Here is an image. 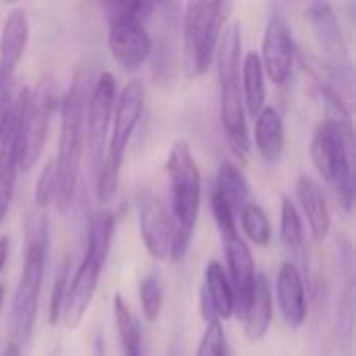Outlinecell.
I'll list each match as a JSON object with an SVG mask.
<instances>
[{
  "label": "cell",
  "mask_w": 356,
  "mask_h": 356,
  "mask_svg": "<svg viewBox=\"0 0 356 356\" xmlns=\"http://www.w3.org/2000/svg\"><path fill=\"white\" fill-rule=\"evenodd\" d=\"M48 257H50V221L46 211L38 209L25 221L23 269L10 307V332L17 342H27L33 332Z\"/></svg>",
  "instance_id": "cell-1"
},
{
  "label": "cell",
  "mask_w": 356,
  "mask_h": 356,
  "mask_svg": "<svg viewBox=\"0 0 356 356\" xmlns=\"http://www.w3.org/2000/svg\"><path fill=\"white\" fill-rule=\"evenodd\" d=\"M92 73L88 67H81L67 94L60 100V146L58 156L54 159L58 190H56V207L60 213H67L73 204L81 154L86 146V102L90 94Z\"/></svg>",
  "instance_id": "cell-2"
},
{
  "label": "cell",
  "mask_w": 356,
  "mask_h": 356,
  "mask_svg": "<svg viewBox=\"0 0 356 356\" xmlns=\"http://www.w3.org/2000/svg\"><path fill=\"white\" fill-rule=\"evenodd\" d=\"M167 173H169V196H171L169 215L173 223V244H171L169 261L177 263L188 252L198 221L200 202H202L200 169L186 140L173 142L167 159Z\"/></svg>",
  "instance_id": "cell-3"
},
{
  "label": "cell",
  "mask_w": 356,
  "mask_h": 356,
  "mask_svg": "<svg viewBox=\"0 0 356 356\" xmlns=\"http://www.w3.org/2000/svg\"><path fill=\"white\" fill-rule=\"evenodd\" d=\"M355 127L350 117H327L317 125L311 156L321 177L332 184L346 213H350L355 204Z\"/></svg>",
  "instance_id": "cell-4"
},
{
  "label": "cell",
  "mask_w": 356,
  "mask_h": 356,
  "mask_svg": "<svg viewBox=\"0 0 356 356\" xmlns=\"http://www.w3.org/2000/svg\"><path fill=\"white\" fill-rule=\"evenodd\" d=\"M217 73L221 86V123L227 142L242 156L250 150L246 131V108L242 100V25L232 21L223 27L217 44Z\"/></svg>",
  "instance_id": "cell-5"
},
{
  "label": "cell",
  "mask_w": 356,
  "mask_h": 356,
  "mask_svg": "<svg viewBox=\"0 0 356 356\" xmlns=\"http://www.w3.org/2000/svg\"><path fill=\"white\" fill-rule=\"evenodd\" d=\"M144 100H146L144 86L136 79L129 81L117 96L113 121H111L113 129H111L108 148L104 150L102 167L96 175V194H98L100 202H111L119 188L125 150H127L131 134L144 113Z\"/></svg>",
  "instance_id": "cell-6"
},
{
  "label": "cell",
  "mask_w": 356,
  "mask_h": 356,
  "mask_svg": "<svg viewBox=\"0 0 356 356\" xmlns=\"http://www.w3.org/2000/svg\"><path fill=\"white\" fill-rule=\"evenodd\" d=\"M56 108V86L50 75L38 79L35 88H23L15 100L17 111V144L19 169L29 171L48 140V127Z\"/></svg>",
  "instance_id": "cell-7"
},
{
  "label": "cell",
  "mask_w": 356,
  "mask_h": 356,
  "mask_svg": "<svg viewBox=\"0 0 356 356\" xmlns=\"http://www.w3.org/2000/svg\"><path fill=\"white\" fill-rule=\"evenodd\" d=\"M229 4L190 2L184 13V71L190 79L200 77L211 67L223 31Z\"/></svg>",
  "instance_id": "cell-8"
},
{
  "label": "cell",
  "mask_w": 356,
  "mask_h": 356,
  "mask_svg": "<svg viewBox=\"0 0 356 356\" xmlns=\"http://www.w3.org/2000/svg\"><path fill=\"white\" fill-rule=\"evenodd\" d=\"M111 242H113V238L104 232H88L86 254H83L73 280L69 282L63 311H60V319L65 321V325L69 330H75L81 323L86 311L92 305L102 267L108 259Z\"/></svg>",
  "instance_id": "cell-9"
},
{
  "label": "cell",
  "mask_w": 356,
  "mask_h": 356,
  "mask_svg": "<svg viewBox=\"0 0 356 356\" xmlns=\"http://www.w3.org/2000/svg\"><path fill=\"white\" fill-rule=\"evenodd\" d=\"M307 15L321 44V50H323L321 60L327 69L332 86L338 90V83H340V92L342 88L350 92L353 90V60H350V52L342 35L334 6L327 2H311L307 6Z\"/></svg>",
  "instance_id": "cell-10"
},
{
  "label": "cell",
  "mask_w": 356,
  "mask_h": 356,
  "mask_svg": "<svg viewBox=\"0 0 356 356\" xmlns=\"http://www.w3.org/2000/svg\"><path fill=\"white\" fill-rule=\"evenodd\" d=\"M117 102V79L113 73L104 71L92 83L86 102V148L88 163L98 175L106 150V131L113 121V111Z\"/></svg>",
  "instance_id": "cell-11"
},
{
  "label": "cell",
  "mask_w": 356,
  "mask_h": 356,
  "mask_svg": "<svg viewBox=\"0 0 356 356\" xmlns=\"http://www.w3.org/2000/svg\"><path fill=\"white\" fill-rule=\"evenodd\" d=\"M111 21H108V48L113 58L125 69H138L148 56L152 48L150 33L146 23L138 19L127 2H119L108 6Z\"/></svg>",
  "instance_id": "cell-12"
},
{
  "label": "cell",
  "mask_w": 356,
  "mask_h": 356,
  "mask_svg": "<svg viewBox=\"0 0 356 356\" xmlns=\"http://www.w3.org/2000/svg\"><path fill=\"white\" fill-rule=\"evenodd\" d=\"M138 221L148 254L156 261H167L171 257L173 223L167 204L150 190L138 192Z\"/></svg>",
  "instance_id": "cell-13"
},
{
  "label": "cell",
  "mask_w": 356,
  "mask_h": 356,
  "mask_svg": "<svg viewBox=\"0 0 356 356\" xmlns=\"http://www.w3.org/2000/svg\"><path fill=\"white\" fill-rule=\"evenodd\" d=\"M223 244H225V259H227V280L234 292V313H238V317L244 315L252 290H254V277H257V267H254V259L252 252L248 248V244L244 242V238L238 234V229H229L221 234Z\"/></svg>",
  "instance_id": "cell-14"
},
{
  "label": "cell",
  "mask_w": 356,
  "mask_h": 356,
  "mask_svg": "<svg viewBox=\"0 0 356 356\" xmlns=\"http://www.w3.org/2000/svg\"><path fill=\"white\" fill-rule=\"evenodd\" d=\"M294 38H292V29L286 23L284 17L273 15L265 27V35H263V48H261V65L265 75L282 86L288 81L292 65H294Z\"/></svg>",
  "instance_id": "cell-15"
},
{
  "label": "cell",
  "mask_w": 356,
  "mask_h": 356,
  "mask_svg": "<svg viewBox=\"0 0 356 356\" xmlns=\"http://www.w3.org/2000/svg\"><path fill=\"white\" fill-rule=\"evenodd\" d=\"M29 40L27 13L23 8H13L6 15L0 35V86L15 83V71L21 63Z\"/></svg>",
  "instance_id": "cell-16"
},
{
  "label": "cell",
  "mask_w": 356,
  "mask_h": 356,
  "mask_svg": "<svg viewBox=\"0 0 356 356\" xmlns=\"http://www.w3.org/2000/svg\"><path fill=\"white\" fill-rule=\"evenodd\" d=\"M200 311L209 323H221L234 315V292L221 263L211 261L204 269V284L200 288Z\"/></svg>",
  "instance_id": "cell-17"
},
{
  "label": "cell",
  "mask_w": 356,
  "mask_h": 356,
  "mask_svg": "<svg viewBox=\"0 0 356 356\" xmlns=\"http://www.w3.org/2000/svg\"><path fill=\"white\" fill-rule=\"evenodd\" d=\"M277 302L284 315V321L298 330L307 321L309 313V302H307V290H305V280L300 269L294 263H284L277 271Z\"/></svg>",
  "instance_id": "cell-18"
},
{
  "label": "cell",
  "mask_w": 356,
  "mask_h": 356,
  "mask_svg": "<svg viewBox=\"0 0 356 356\" xmlns=\"http://www.w3.org/2000/svg\"><path fill=\"white\" fill-rule=\"evenodd\" d=\"M19 171V144H17V111H13L4 123L0 138V223L6 219L15 196V181Z\"/></svg>",
  "instance_id": "cell-19"
},
{
  "label": "cell",
  "mask_w": 356,
  "mask_h": 356,
  "mask_svg": "<svg viewBox=\"0 0 356 356\" xmlns=\"http://www.w3.org/2000/svg\"><path fill=\"white\" fill-rule=\"evenodd\" d=\"M296 196H298L302 213L309 221L315 242H323L332 227V215H330L327 198H325L321 186L313 177L300 175L296 179Z\"/></svg>",
  "instance_id": "cell-20"
},
{
  "label": "cell",
  "mask_w": 356,
  "mask_h": 356,
  "mask_svg": "<svg viewBox=\"0 0 356 356\" xmlns=\"http://www.w3.org/2000/svg\"><path fill=\"white\" fill-rule=\"evenodd\" d=\"M242 319H244V334L250 342L263 340L265 334L269 332L273 321V296H271V284L265 273H257L254 290Z\"/></svg>",
  "instance_id": "cell-21"
},
{
  "label": "cell",
  "mask_w": 356,
  "mask_h": 356,
  "mask_svg": "<svg viewBox=\"0 0 356 356\" xmlns=\"http://www.w3.org/2000/svg\"><path fill=\"white\" fill-rule=\"evenodd\" d=\"M284 119L275 106H265L254 117V146L267 163H277L284 154Z\"/></svg>",
  "instance_id": "cell-22"
},
{
  "label": "cell",
  "mask_w": 356,
  "mask_h": 356,
  "mask_svg": "<svg viewBox=\"0 0 356 356\" xmlns=\"http://www.w3.org/2000/svg\"><path fill=\"white\" fill-rule=\"evenodd\" d=\"M213 196L225 204V209L236 217L240 211L250 202V188L244 177V173L234 163H221L217 171V184L213 190Z\"/></svg>",
  "instance_id": "cell-23"
},
{
  "label": "cell",
  "mask_w": 356,
  "mask_h": 356,
  "mask_svg": "<svg viewBox=\"0 0 356 356\" xmlns=\"http://www.w3.org/2000/svg\"><path fill=\"white\" fill-rule=\"evenodd\" d=\"M242 100L250 117H257L265 108V71L257 52H248L242 58Z\"/></svg>",
  "instance_id": "cell-24"
},
{
  "label": "cell",
  "mask_w": 356,
  "mask_h": 356,
  "mask_svg": "<svg viewBox=\"0 0 356 356\" xmlns=\"http://www.w3.org/2000/svg\"><path fill=\"white\" fill-rule=\"evenodd\" d=\"M113 313H115V323H117L123 355L144 356V350H142V325L134 317L129 305L119 294L113 300Z\"/></svg>",
  "instance_id": "cell-25"
},
{
  "label": "cell",
  "mask_w": 356,
  "mask_h": 356,
  "mask_svg": "<svg viewBox=\"0 0 356 356\" xmlns=\"http://www.w3.org/2000/svg\"><path fill=\"white\" fill-rule=\"evenodd\" d=\"M282 242L286 250L296 257L305 259V227H302V217L290 196H282Z\"/></svg>",
  "instance_id": "cell-26"
},
{
  "label": "cell",
  "mask_w": 356,
  "mask_h": 356,
  "mask_svg": "<svg viewBox=\"0 0 356 356\" xmlns=\"http://www.w3.org/2000/svg\"><path fill=\"white\" fill-rule=\"evenodd\" d=\"M238 219L242 221V232H244V236H246L252 244H257V246H267V244L271 242V223H269V217H267V213L263 211L261 204L248 202V204L240 211Z\"/></svg>",
  "instance_id": "cell-27"
},
{
  "label": "cell",
  "mask_w": 356,
  "mask_h": 356,
  "mask_svg": "<svg viewBox=\"0 0 356 356\" xmlns=\"http://www.w3.org/2000/svg\"><path fill=\"white\" fill-rule=\"evenodd\" d=\"M69 282H71V257L65 254L63 261L56 267L54 282H52V292H50V302H48L50 325H56L60 321V311H63V302H65V296H67Z\"/></svg>",
  "instance_id": "cell-28"
},
{
  "label": "cell",
  "mask_w": 356,
  "mask_h": 356,
  "mask_svg": "<svg viewBox=\"0 0 356 356\" xmlns=\"http://www.w3.org/2000/svg\"><path fill=\"white\" fill-rule=\"evenodd\" d=\"M140 302L142 313L148 321H156L163 309V286L156 273H148L140 284Z\"/></svg>",
  "instance_id": "cell-29"
},
{
  "label": "cell",
  "mask_w": 356,
  "mask_h": 356,
  "mask_svg": "<svg viewBox=\"0 0 356 356\" xmlns=\"http://www.w3.org/2000/svg\"><path fill=\"white\" fill-rule=\"evenodd\" d=\"M56 190H58V177H56V165H54V159L48 161L38 177V184H35V194H33V200H35V207L46 211L48 204H52L56 200Z\"/></svg>",
  "instance_id": "cell-30"
},
{
  "label": "cell",
  "mask_w": 356,
  "mask_h": 356,
  "mask_svg": "<svg viewBox=\"0 0 356 356\" xmlns=\"http://www.w3.org/2000/svg\"><path fill=\"white\" fill-rule=\"evenodd\" d=\"M196 356H232L229 355V346H227V338L223 332V325L217 323H209L204 330V336L198 344V353Z\"/></svg>",
  "instance_id": "cell-31"
},
{
  "label": "cell",
  "mask_w": 356,
  "mask_h": 356,
  "mask_svg": "<svg viewBox=\"0 0 356 356\" xmlns=\"http://www.w3.org/2000/svg\"><path fill=\"white\" fill-rule=\"evenodd\" d=\"M152 56V75L159 81H169L171 77V67H173V54H171V42L167 38L156 40L150 48Z\"/></svg>",
  "instance_id": "cell-32"
},
{
  "label": "cell",
  "mask_w": 356,
  "mask_h": 356,
  "mask_svg": "<svg viewBox=\"0 0 356 356\" xmlns=\"http://www.w3.org/2000/svg\"><path fill=\"white\" fill-rule=\"evenodd\" d=\"M0 356H21V350H19V344H15V342H10L4 350H2V355Z\"/></svg>",
  "instance_id": "cell-33"
},
{
  "label": "cell",
  "mask_w": 356,
  "mask_h": 356,
  "mask_svg": "<svg viewBox=\"0 0 356 356\" xmlns=\"http://www.w3.org/2000/svg\"><path fill=\"white\" fill-rule=\"evenodd\" d=\"M94 356H104V344H102V338L100 336H96L94 338Z\"/></svg>",
  "instance_id": "cell-34"
},
{
  "label": "cell",
  "mask_w": 356,
  "mask_h": 356,
  "mask_svg": "<svg viewBox=\"0 0 356 356\" xmlns=\"http://www.w3.org/2000/svg\"><path fill=\"white\" fill-rule=\"evenodd\" d=\"M2 300H4V288L0 286V309H2Z\"/></svg>",
  "instance_id": "cell-35"
},
{
  "label": "cell",
  "mask_w": 356,
  "mask_h": 356,
  "mask_svg": "<svg viewBox=\"0 0 356 356\" xmlns=\"http://www.w3.org/2000/svg\"><path fill=\"white\" fill-rule=\"evenodd\" d=\"M167 356H179V355H177V353H173V350H169V355Z\"/></svg>",
  "instance_id": "cell-36"
}]
</instances>
